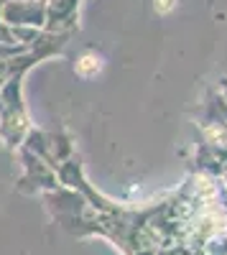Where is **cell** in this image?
<instances>
[{
	"mask_svg": "<svg viewBox=\"0 0 227 255\" xmlns=\"http://www.w3.org/2000/svg\"><path fill=\"white\" fill-rule=\"evenodd\" d=\"M174 5H176V0H156L158 13H169V10H174Z\"/></svg>",
	"mask_w": 227,
	"mask_h": 255,
	"instance_id": "2",
	"label": "cell"
},
{
	"mask_svg": "<svg viewBox=\"0 0 227 255\" xmlns=\"http://www.w3.org/2000/svg\"><path fill=\"white\" fill-rule=\"evenodd\" d=\"M100 59L97 56H92V54H87V56H82L79 61H77V72L82 74V77H92V74H97L100 72Z\"/></svg>",
	"mask_w": 227,
	"mask_h": 255,
	"instance_id": "1",
	"label": "cell"
}]
</instances>
